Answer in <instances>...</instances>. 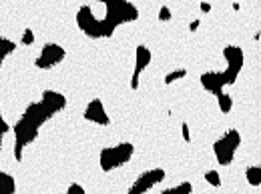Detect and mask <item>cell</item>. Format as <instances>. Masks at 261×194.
<instances>
[{"instance_id":"1","label":"cell","mask_w":261,"mask_h":194,"mask_svg":"<svg viewBox=\"0 0 261 194\" xmlns=\"http://www.w3.org/2000/svg\"><path fill=\"white\" fill-rule=\"evenodd\" d=\"M105 20L111 22L113 26L125 24V22H133L139 18V8L133 2H123V0H105Z\"/></svg>"},{"instance_id":"2","label":"cell","mask_w":261,"mask_h":194,"mask_svg":"<svg viewBox=\"0 0 261 194\" xmlns=\"http://www.w3.org/2000/svg\"><path fill=\"white\" fill-rule=\"evenodd\" d=\"M65 54H66L65 48L61 44H55V42L44 44L42 50H40V56L34 60V66L36 68H42V70H48V68H53L55 64L63 62L65 60Z\"/></svg>"},{"instance_id":"3","label":"cell","mask_w":261,"mask_h":194,"mask_svg":"<svg viewBox=\"0 0 261 194\" xmlns=\"http://www.w3.org/2000/svg\"><path fill=\"white\" fill-rule=\"evenodd\" d=\"M163 180H165L163 168L147 170V172H143V174L135 180V184L129 188V194H145L147 190H151L155 184H159V182H163Z\"/></svg>"},{"instance_id":"4","label":"cell","mask_w":261,"mask_h":194,"mask_svg":"<svg viewBox=\"0 0 261 194\" xmlns=\"http://www.w3.org/2000/svg\"><path fill=\"white\" fill-rule=\"evenodd\" d=\"M76 24L89 38H100V20L95 18L91 6H81V10L76 12Z\"/></svg>"},{"instance_id":"5","label":"cell","mask_w":261,"mask_h":194,"mask_svg":"<svg viewBox=\"0 0 261 194\" xmlns=\"http://www.w3.org/2000/svg\"><path fill=\"white\" fill-rule=\"evenodd\" d=\"M85 118H87L89 122L100 124V126H109V124H111V118H109V114H107V110H105V104H102V100H98V98H93V100L87 104V108H85Z\"/></svg>"},{"instance_id":"6","label":"cell","mask_w":261,"mask_h":194,"mask_svg":"<svg viewBox=\"0 0 261 194\" xmlns=\"http://www.w3.org/2000/svg\"><path fill=\"white\" fill-rule=\"evenodd\" d=\"M151 58H153L151 50H149L145 44H139V46H137V58H135V72H133V78H130V88H133V90L139 88V76H141V72H143L147 66L151 64Z\"/></svg>"},{"instance_id":"7","label":"cell","mask_w":261,"mask_h":194,"mask_svg":"<svg viewBox=\"0 0 261 194\" xmlns=\"http://www.w3.org/2000/svg\"><path fill=\"white\" fill-rule=\"evenodd\" d=\"M40 106L44 108V112L48 114V118H53L59 110H63L66 106V98L65 94H61L57 90H44L42 92V100H40Z\"/></svg>"},{"instance_id":"8","label":"cell","mask_w":261,"mask_h":194,"mask_svg":"<svg viewBox=\"0 0 261 194\" xmlns=\"http://www.w3.org/2000/svg\"><path fill=\"white\" fill-rule=\"evenodd\" d=\"M201 84L205 90H209L211 94H221L223 92V86H225V78H223V72H203L201 74Z\"/></svg>"},{"instance_id":"9","label":"cell","mask_w":261,"mask_h":194,"mask_svg":"<svg viewBox=\"0 0 261 194\" xmlns=\"http://www.w3.org/2000/svg\"><path fill=\"white\" fill-rule=\"evenodd\" d=\"M14 136H16V142H20L22 146H27V144H31L33 140H36V136H38V128L33 126V124H29L27 120H18L16 124H14Z\"/></svg>"},{"instance_id":"10","label":"cell","mask_w":261,"mask_h":194,"mask_svg":"<svg viewBox=\"0 0 261 194\" xmlns=\"http://www.w3.org/2000/svg\"><path fill=\"white\" fill-rule=\"evenodd\" d=\"M22 120H27L29 124L40 128V126L48 120V114L44 112V108L40 106V102H36V104H29V106H27V110H24V114H22Z\"/></svg>"},{"instance_id":"11","label":"cell","mask_w":261,"mask_h":194,"mask_svg":"<svg viewBox=\"0 0 261 194\" xmlns=\"http://www.w3.org/2000/svg\"><path fill=\"white\" fill-rule=\"evenodd\" d=\"M213 152H215V158L221 166H227L235 158V148L229 144L225 138H219L215 144H213Z\"/></svg>"},{"instance_id":"12","label":"cell","mask_w":261,"mask_h":194,"mask_svg":"<svg viewBox=\"0 0 261 194\" xmlns=\"http://www.w3.org/2000/svg\"><path fill=\"white\" fill-rule=\"evenodd\" d=\"M223 56H225V60H227V70L239 74L241 68H243V50L237 48V46H225Z\"/></svg>"},{"instance_id":"13","label":"cell","mask_w":261,"mask_h":194,"mask_svg":"<svg viewBox=\"0 0 261 194\" xmlns=\"http://www.w3.org/2000/svg\"><path fill=\"white\" fill-rule=\"evenodd\" d=\"M133 152H135V146H133L130 142H123V144H119V146H113V154H115L117 166H123L125 162H129L130 156H133Z\"/></svg>"},{"instance_id":"14","label":"cell","mask_w":261,"mask_h":194,"mask_svg":"<svg viewBox=\"0 0 261 194\" xmlns=\"http://www.w3.org/2000/svg\"><path fill=\"white\" fill-rule=\"evenodd\" d=\"M100 170L102 172H111L113 168H119L117 166V160H115V154H113V146H107V148H102L100 150Z\"/></svg>"},{"instance_id":"15","label":"cell","mask_w":261,"mask_h":194,"mask_svg":"<svg viewBox=\"0 0 261 194\" xmlns=\"http://www.w3.org/2000/svg\"><path fill=\"white\" fill-rule=\"evenodd\" d=\"M16 190V182L8 172L0 170V194H14Z\"/></svg>"},{"instance_id":"16","label":"cell","mask_w":261,"mask_h":194,"mask_svg":"<svg viewBox=\"0 0 261 194\" xmlns=\"http://www.w3.org/2000/svg\"><path fill=\"white\" fill-rule=\"evenodd\" d=\"M245 176H247V182H249L251 186H259L261 184V168L259 166H249L247 172H245Z\"/></svg>"},{"instance_id":"17","label":"cell","mask_w":261,"mask_h":194,"mask_svg":"<svg viewBox=\"0 0 261 194\" xmlns=\"http://www.w3.org/2000/svg\"><path fill=\"white\" fill-rule=\"evenodd\" d=\"M161 194H193V186H191V182H181L179 186L165 188Z\"/></svg>"},{"instance_id":"18","label":"cell","mask_w":261,"mask_h":194,"mask_svg":"<svg viewBox=\"0 0 261 194\" xmlns=\"http://www.w3.org/2000/svg\"><path fill=\"white\" fill-rule=\"evenodd\" d=\"M16 50V44L8 38H0V58H6L8 54H12Z\"/></svg>"},{"instance_id":"19","label":"cell","mask_w":261,"mask_h":194,"mask_svg":"<svg viewBox=\"0 0 261 194\" xmlns=\"http://www.w3.org/2000/svg\"><path fill=\"white\" fill-rule=\"evenodd\" d=\"M217 102H219V110L223 112V114H229L231 112V108H233V98L225 94V92H221L219 96H217Z\"/></svg>"},{"instance_id":"20","label":"cell","mask_w":261,"mask_h":194,"mask_svg":"<svg viewBox=\"0 0 261 194\" xmlns=\"http://www.w3.org/2000/svg\"><path fill=\"white\" fill-rule=\"evenodd\" d=\"M185 76H187V70H185V68L173 70V72H169V74L165 76V84H173L175 80H179V78H185Z\"/></svg>"},{"instance_id":"21","label":"cell","mask_w":261,"mask_h":194,"mask_svg":"<svg viewBox=\"0 0 261 194\" xmlns=\"http://www.w3.org/2000/svg\"><path fill=\"white\" fill-rule=\"evenodd\" d=\"M223 138L227 140V142L231 144V146H233V148H235V150H237V146L241 144V134H239L237 130H229V132L225 134V136H223Z\"/></svg>"},{"instance_id":"22","label":"cell","mask_w":261,"mask_h":194,"mask_svg":"<svg viewBox=\"0 0 261 194\" xmlns=\"http://www.w3.org/2000/svg\"><path fill=\"white\" fill-rule=\"evenodd\" d=\"M205 180H207L211 186H215V188H219V186H221V176H219V172H217V170H209V172L205 174Z\"/></svg>"},{"instance_id":"23","label":"cell","mask_w":261,"mask_h":194,"mask_svg":"<svg viewBox=\"0 0 261 194\" xmlns=\"http://www.w3.org/2000/svg\"><path fill=\"white\" fill-rule=\"evenodd\" d=\"M159 20H163V22L171 20V8H169V6H161V10H159Z\"/></svg>"},{"instance_id":"24","label":"cell","mask_w":261,"mask_h":194,"mask_svg":"<svg viewBox=\"0 0 261 194\" xmlns=\"http://www.w3.org/2000/svg\"><path fill=\"white\" fill-rule=\"evenodd\" d=\"M33 42H34L33 30H31V28H27V30H24V36H22V44H24V46H31Z\"/></svg>"},{"instance_id":"25","label":"cell","mask_w":261,"mask_h":194,"mask_svg":"<svg viewBox=\"0 0 261 194\" xmlns=\"http://www.w3.org/2000/svg\"><path fill=\"white\" fill-rule=\"evenodd\" d=\"M66 194H85V188H83L81 184H70Z\"/></svg>"},{"instance_id":"26","label":"cell","mask_w":261,"mask_h":194,"mask_svg":"<svg viewBox=\"0 0 261 194\" xmlns=\"http://www.w3.org/2000/svg\"><path fill=\"white\" fill-rule=\"evenodd\" d=\"M22 144L20 142H14V156H16V160H22Z\"/></svg>"},{"instance_id":"27","label":"cell","mask_w":261,"mask_h":194,"mask_svg":"<svg viewBox=\"0 0 261 194\" xmlns=\"http://www.w3.org/2000/svg\"><path fill=\"white\" fill-rule=\"evenodd\" d=\"M8 130H10V126H8V122L2 118V112H0V136H4Z\"/></svg>"},{"instance_id":"28","label":"cell","mask_w":261,"mask_h":194,"mask_svg":"<svg viewBox=\"0 0 261 194\" xmlns=\"http://www.w3.org/2000/svg\"><path fill=\"white\" fill-rule=\"evenodd\" d=\"M181 128H183V140H185V142H191V132H189V124H187V122H183V126H181Z\"/></svg>"},{"instance_id":"29","label":"cell","mask_w":261,"mask_h":194,"mask_svg":"<svg viewBox=\"0 0 261 194\" xmlns=\"http://www.w3.org/2000/svg\"><path fill=\"white\" fill-rule=\"evenodd\" d=\"M201 12H211V4L203 2V4H201Z\"/></svg>"},{"instance_id":"30","label":"cell","mask_w":261,"mask_h":194,"mask_svg":"<svg viewBox=\"0 0 261 194\" xmlns=\"http://www.w3.org/2000/svg\"><path fill=\"white\" fill-rule=\"evenodd\" d=\"M189 28H191V30H197V28H199V20L191 22V24H189Z\"/></svg>"},{"instance_id":"31","label":"cell","mask_w":261,"mask_h":194,"mask_svg":"<svg viewBox=\"0 0 261 194\" xmlns=\"http://www.w3.org/2000/svg\"><path fill=\"white\" fill-rule=\"evenodd\" d=\"M0 150H2V136H0Z\"/></svg>"},{"instance_id":"32","label":"cell","mask_w":261,"mask_h":194,"mask_svg":"<svg viewBox=\"0 0 261 194\" xmlns=\"http://www.w3.org/2000/svg\"><path fill=\"white\" fill-rule=\"evenodd\" d=\"M2 62H4V58H0V66H2Z\"/></svg>"}]
</instances>
